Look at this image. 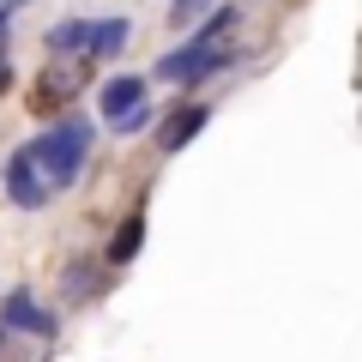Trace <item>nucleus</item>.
Segmentation results:
<instances>
[{"mask_svg": "<svg viewBox=\"0 0 362 362\" xmlns=\"http://www.w3.org/2000/svg\"><path fill=\"white\" fill-rule=\"evenodd\" d=\"M127 37H133V25H127V18H103V25L90 30V54H103V61H109V54H121V49H127Z\"/></svg>", "mask_w": 362, "mask_h": 362, "instance_id": "obj_11", "label": "nucleus"}, {"mask_svg": "<svg viewBox=\"0 0 362 362\" xmlns=\"http://www.w3.org/2000/svg\"><path fill=\"white\" fill-rule=\"evenodd\" d=\"M25 157H30V169L42 175V187H73L78 175H85V163H90V121H54V127H42L37 139L25 145Z\"/></svg>", "mask_w": 362, "mask_h": 362, "instance_id": "obj_1", "label": "nucleus"}, {"mask_svg": "<svg viewBox=\"0 0 362 362\" xmlns=\"http://www.w3.org/2000/svg\"><path fill=\"white\" fill-rule=\"evenodd\" d=\"M61 296L73 302V308H78V302H97V296H103V272H90V266H66V272H61Z\"/></svg>", "mask_w": 362, "mask_h": 362, "instance_id": "obj_10", "label": "nucleus"}, {"mask_svg": "<svg viewBox=\"0 0 362 362\" xmlns=\"http://www.w3.org/2000/svg\"><path fill=\"white\" fill-rule=\"evenodd\" d=\"M206 121H211L206 103H181V109H169V121L157 127V145H163V151H181L194 133H206Z\"/></svg>", "mask_w": 362, "mask_h": 362, "instance_id": "obj_6", "label": "nucleus"}, {"mask_svg": "<svg viewBox=\"0 0 362 362\" xmlns=\"http://www.w3.org/2000/svg\"><path fill=\"white\" fill-rule=\"evenodd\" d=\"M6 199H13L18 211H42V206H49V187H42V175L30 169L25 145H18V151L6 157Z\"/></svg>", "mask_w": 362, "mask_h": 362, "instance_id": "obj_4", "label": "nucleus"}, {"mask_svg": "<svg viewBox=\"0 0 362 362\" xmlns=\"http://www.w3.org/2000/svg\"><path fill=\"white\" fill-rule=\"evenodd\" d=\"M90 30H97V18H66V25H54L42 42H49V54H73L78 61V54H90Z\"/></svg>", "mask_w": 362, "mask_h": 362, "instance_id": "obj_8", "label": "nucleus"}, {"mask_svg": "<svg viewBox=\"0 0 362 362\" xmlns=\"http://www.w3.org/2000/svg\"><path fill=\"white\" fill-rule=\"evenodd\" d=\"M0 338H6V332H0Z\"/></svg>", "mask_w": 362, "mask_h": 362, "instance_id": "obj_16", "label": "nucleus"}, {"mask_svg": "<svg viewBox=\"0 0 362 362\" xmlns=\"http://www.w3.org/2000/svg\"><path fill=\"white\" fill-rule=\"evenodd\" d=\"M223 66H235V49H206V42H181V49H169L163 61H157V78H169V85H206V78H218Z\"/></svg>", "mask_w": 362, "mask_h": 362, "instance_id": "obj_2", "label": "nucleus"}, {"mask_svg": "<svg viewBox=\"0 0 362 362\" xmlns=\"http://www.w3.org/2000/svg\"><path fill=\"white\" fill-rule=\"evenodd\" d=\"M151 115H157V109H151V103H139L127 121H115V133H145V127H151Z\"/></svg>", "mask_w": 362, "mask_h": 362, "instance_id": "obj_14", "label": "nucleus"}, {"mask_svg": "<svg viewBox=\"0 0 362 362\" xmlns=\"http://www.w3.org/2000/svg\"><path fill=\"white\" fill-rule=\"evenodd\" d=\"M97 103H103V121H109V127H115V121H127L133 109L145 103V78H133V73L109 78V85H103V97H97Z\"/></svg>", "mask_w": 362, "mask_h": 362, "instance_id": "obj_7", "label": "nucleus"}, {"mask_svg": "<svg viewBox=\"0 0 362 362\" xmlns=\"http://www.w3.org/2000/svg\"><path fill=\"white\" fill-rule=\"evenodd\" d=\"M78 90H85V66H78V61H61V66H49V73L30 85V103H37V115H61Z\"/></svg>", "mask_w": 362, "mask_h": 362, "instance_id": "obj_3", "label": "nucleus"}, {"mask_svg": "<svg viewBox=\"0 0 362 362\" xmlns=\"http://www.w3.org/2000/svg\"><path fill=\"white\" fill-rule=\"evenodd\" d=\"M235 18H242L235 6H218V13H206V25H199V30H194L187 42H206V49H218V42L230 37V30H235Z\"/></svg>", "mask_w": 362, "mask_h": 362, "instance_id": "obj_12", "label": "nucleus"}, {"mask_svg": "<svg viewBox=\"0 0 362 362\" xmlns=\"http://www.w3.org/2000/svg\"><path fill=\"white\" fill-rule=\"evenodd\" d=\"M6 37H13V13H0V90L13 85V66H6Z\"/></svg>", "mask_w": 362, "mask_h": 362, "instance_id": "obj_13", "label": "nucleus"}, {"mask_svg": "<svg viewBox=\"0 0 362 362\" xmlns=\"http://www.w3.org/2000/svg\"><path fill=\"white\" fill-rule=\"evenodd\" d=\"M30 332V338H54V314H42V302L30 296V290H13L6 296V308H0V332Z\"/></svg>", "mask_w": 362, "mask_h": 362, "instance_id": "obj_5", "label": "nucleus"}, {"mask_svg": "<svg viewBox=\"0 0 362 362\" xmlns=\"http://www.w3.org/2000/svg\"><path fill=\"white\" fill-rule=\"evenodd\" d=\"M211 0H169V18H199Z\"/></svg>", "mask_w": 362, "mask_h": 362, "instance_id": "obj_15", "label": "nucleus"}, {"mask_svg": "<svg viewBox=\"0 0 362 362\" xmlns=\"http://www.w3.org/2000/svg\"><path fill=\"white\" fill-rule=\"evenodd\" d=\"M139 247H145V211H127V223L109 235V254H103V259H109V266H127Z\"/></svg>", "mask_w": 362, "mask_h": 362, "instance_id": "obj_9", "label": "nucleus"}]
</instances>
